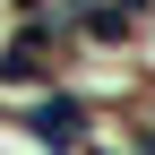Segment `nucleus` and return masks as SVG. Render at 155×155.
<instances>
[{"instance_id":"f257e3e1","label":"nucleus","mask_w":155,"mask_h":155,"mask_svg":"<svg viewBox=\"0 0 155 155\" xmlns=\"http://www.w3.org/2000/svg\"><path fill=\"white\" fill-rule=\"evenodd\" d=\"M35 129H43V138H78V129H86V112H78L69 95H43V104H35Z\"/></svg>"}]
</instances>
